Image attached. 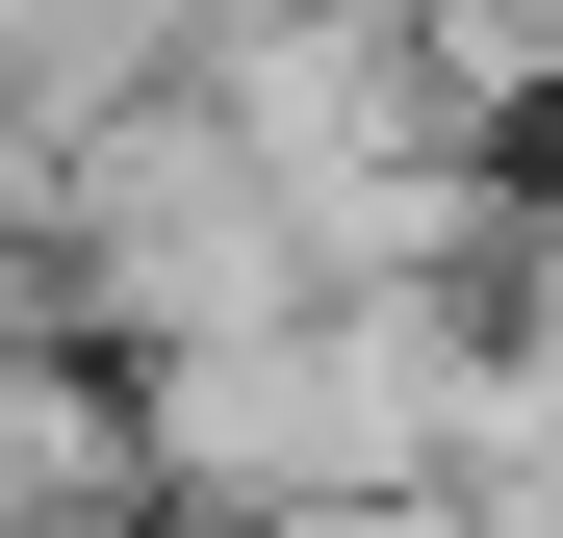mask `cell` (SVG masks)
Returning a JSON list of instances; mask_svg holds the SVG:
<instances>
[{
    "instance_id": "6da1fadb",
    "label": "cell",
    "mask_w": 563,
    "mask_h": 538,
    "mask_svg": "<svg viewBox=\"0 0 563 538\" xmlns=\"http://www.w3.org/2000/svg\"><path fill=\"white\" fill-rule=\"evenodd\" d=\"M512 256H538V283H563V129H538V179H512Z\"/></svg>"
}]
</instances>
